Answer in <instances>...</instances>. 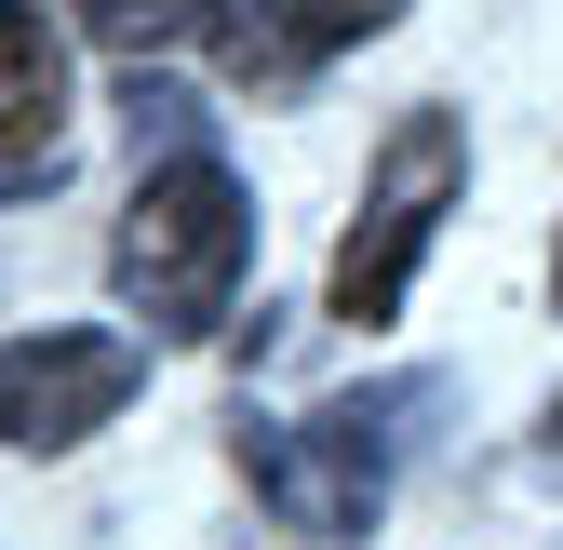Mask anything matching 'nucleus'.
<instances>
[{"instance_id":"obj_1","label":"nucleus","mask_w":563,"mask_h":550,"mask_svg":"<svg viewBox=\"0 0 563 550\" xmlns=\"http://www.w3.org/2000/svg\"><path fill=\"white\" fill-rule=\"evenodd\" d=\"M108 268H121V296L148 309V336H216L229 296H242V268H255V201H242V175L216 148H201V162H148L121 242H108Z\"/></svg>"},{"instance_id":"obj_2","label":"nucleus","mask_w":563,"mask_h":550,"mask_svg":"<svg viewBox=\"0 0 563 550\" xmlns=\"http://www.w3.org/2000/svg\"><path fill=\"white\" fill-rule=\"evenodd\" d=\"M430 389H335L322 417H242V470L255 497L296 524V537H363L389 510V417H416Z\"/></svg>"},{"instance_id":"obj_3","label":"nucleus","mask_w":563,"mask_h":550,"mask_svg":"<svg viewBox=\"0 0 563 550\" xmlns=\"http://www.w3.org/2000/svg\"><path fill=\"white\" fill-rule=\"evenodd\" d=\"M456 188H470V121L456 108H402L389 121V148H376V188H363V216H349L335 242V322H389L416 296V255H430V229L456 216Z\"/></svg>"},{"instance_id":"obj_4","label":"nucleus","mask_w":563,"mask_h":550,"mask_svg":"<svg viewBox=\"0 0 563 550\" xmlns=\"http://www.w3.org/2000/svg\"><path fill=\"white\" fill-rule=\"evenodd\" d=\"M148 389V350L108 322H41L0 350V443L14 457H67V443H95L121 403Z\"/></svg>"},{"instance_id":"obj_5","label":"nucleus","mask_w":563,"mask_h":550,"mask_svg":"<svg viewBox=\"0 0 563 550\" xmlns=\"http://www.w3.org/2000/svg\"><path fill=\"white\" fill-rule=\"evenodd\" d=\"M54 108H67V54L27 0H0V148H54Z\"/></svg>"},{"instance_id":"obj_6","label":"nucleus","mask_w":563,"mask_h":550,"mask_svg":"<svg viewBox=\"0 0 563 550\" xmlns=\"http://www.w3.org/2000/svg\"><path fill=\"white\" fill-rule=\"evenodd\" d=\"M121 134H134V175L216 148V134H201V95H188V81H162V67H134V81H121Z\"/></svg>"},{"instance_id":"obj_7","label":"nucleus","mask_w":563,"mask_h":550,"mask_svg":"<svg viewBox=\"0 0 563 550\" xmlns=\"http://www.w3.org/2000/svg\"><path fill=\"white\" fill-rule=\"evenodd\" d=\"M67 14H81V28H95L108 54H134V67H148L162 41H188L201 14H216V0H67Z\"/></svg>"},{"instance_id":"obj_8","label":"nucleus","mask_w":563,"mask_h":550,"mask_svg":"<svg viewBox=\"0 0 563 550\" xmlns=\"http://www.w3.org/2000/svg\"><path fill=\"white\" fill-rule=\"evenodd\" d=\"M389 14H402V0H268L282 54H349V41H376Z\"/></svg>"},{"instance_id":"obj_9","label":"nucleus","mask_w":563,"mask_h":550,"mask_svg":"<svg viewBox=\"0 0 563 550\" xmlns=\"http://www.w3.org/2000/svg\"><path fill=\"white\" fill-rule=\"evenodd\" d=\"M537 470L563 484V389H550V417H537Z\"/></svg>"},{"instance_id":"obj_10","label":"nucleus","mask_w":563,"mask_h":550,"mask_svg":"<svg viewBox=\"0 0 563 550\" xmlns=\"http://www.w3.org/2000/svg\"><path fill=\"white\" fill-rule=\"evenodd\" d=\"M550 283H563V268H550Z\"/></svg>"}]
</instances>
